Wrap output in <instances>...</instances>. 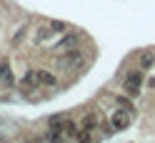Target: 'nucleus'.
I'll return each instance as SVG.
<instances>
[{
	"mask_svg": "<svg viewBox=\"0 0 155 143\" xmlns=\"http://www.w3.org/2000/svg\"><path fill=\"white\" fill-rule=\"evenodd\" d=\"M83 63H85V55H83L80 50H75V48H73V50H68V53L63 55V58H60V65H63V68H68V70L80 68Z\"/></svg>",
	"mask_w": 155,
	"mask_h": 143,
	"instance_id": "f257e3e1",
	"label": "nucleus"
},
{
	"mask_svg": "<svg viewBox=\"0 0 155 143\" xmlns=\"http://www.w3.org/2000/svg\"><path fill=\"white\" fill-rule=\"evenodd\" d=\"M130 121H133V111H128V108H123V111H113V116H110V123H113V128H115V131L128 128V126H130Z\"/></svg>",
	"mask_w": 155,
	"mask_h": 143,
	"instance_id": "f03ea898",
	"label": "nucleus"
},
{
	"mask_svg": "<svg viewBox=\"0 0 155 143\" xmlns=\"http://www.w3.org/2000/svg\"><path fill=\"white\" fill-rule=\"evenodd\" d=\"M140 85H143V73H133V75H128L125 78V83H123V90H125V95H138L140 93Z\"/></svg>",
	"mask_w": 155,
	"mask_h": 143,
	"instance_id": "7ed1b4c3",
	"label": "nucleus"
},
{
	"mask_svg": "<svg viewBox=\"0 0 155 143\" xmlns=\"http://www.w3.org/2000/svg\"><path fill=\"white\" fill-rule=\"evenodd\" d=\"M35 78H38V85H43V88H55V85H58V78H55V73L45 70V68L35 70Z\"/></svg>",
	"mask_w": 155,
	"mask_h": 143,
	"instance_id": "20e7f679",
	"label": "nucleus"
},
{
	"mask_svg": "<svg viewBox=\"0 0 155 143\" xmlns=\"http://www.w3.org/2000/svg\"><path fill=\"white\" fill-rule=\"evenodd\" d=\"M0 78H3V83L8 85V88L15 83V75H13V65H10V60H0Z\"/></svg>",
	"mask_w": 155,
	"mask_h": 143,
	"instance_id": "39448f33",
	"label": "nucleus"
},
{
	"mask_svg": "<svg viewBox=\"0 0 155 143\" xmlns=\"http://www.w3.org/2000/svg\"><path fill=\"white\" fill-rule=\"evenodd\" d=\"M28 33H30V25H28V23H25V25H20V28H18V30L13 33V38H10V48H18V45L25 40V35H28Z\"/></svg>",
	"mask_w": 155,
	"mask_h": 143,
	"instance_id": "423d86ee",
	"label": "nucleus"
},
{
	"mask_svg": "<svg viewBox=\"0 0 155 143\" xmlns=\"http://www.w3.org/2000/svg\"><path fill=\"white\" fill-rule=\"evenodd\" d=\"M98 116H95V113H85L83 116V121H80V128L83 131H98Z\"/></svg>",
	"mask_w": 155,
	"mask_h": 143,
	"instance_id": "0eeeda50",
	"label": "nucleus"
},
{
	"mask_svg": "<svg viewBox=\"0 0 155 143\" xmlns=\"http://www.w3.org/2000/svg\"><path fill=\"white\" fill-rule=\"evenodd\" d=\"M75 43H78V38H75V35H65L63 40L55 45V53H68V50H73Z\"/></svg>",
	"mask_w": 155,
	"mask_h": 143,
	"instance_id": "6e6552de",
	"label": "nucleus"
},
{
	"mask_svg": "<svg viewBox=\"0 0 155 143\" xmlns=\"http://www.w3.org/2000/svg\"><path fill=\"white\" fill-rule=\"evenodd\" d=\"M20 88H23V90H35V88H38L35 70H28V73L23 75V80H20Z\"/></svg>",
	"mask_w": 155,
	"mask_h": 143,
	"instance_id": "1a4fd4ad",
	"label": "nucleus"
},
{
	"mask_svg": "<svg viewBox=\"0 0 155 143\" xmlns=\"http://www.w3.org/2000/svg\"><path fill=\"white\" fill-rule=\"evenodd\" d=\"M153 63H155V53H153V50H145V53L140 55V65H143V68H150Z\"/></svg>",
	"mask_w": 155,
	"mask_h": 143,
	"instance_id": "9d476101",
	"label": "nucleus"
},
{
	"mask_svg": "<svg viewBox=\"0 0 155 143\" xmlns=\"http://www.w3.org/2000/svg\"><path fill=\"white\" fill-rule=\"evenodd\" d=\"M48 30H50V33H65V30H68V25H65L63 20H50Z\"/></svg>",
	"mask_w": 155,
	"mask_h": 143,
	"instance_id": "9b49d317",
	"label": "nucleus"
},
{
	"mask_svg": "<svg viewBox=\"0 0 155 143\" xmlns=\"http://www.w3.org/2000/svg\"><path fill=\"white\" fill-rule=\"evenodd\" d=\"M115 103H118L120 108H128V111H135V106L130 103V98H125V95H115Z\"/></svg>",
	"mask_w": 155,
	"mask_h": 143,
	"instance_id": "f8f14e48",
	"label": "nucleus"
},
{
	"mask_svg": "<svg viewBox=\"0 0 155 143\" xmlns=\"http://www.w3.org/2000/svg\"><path fill=\"white\" fill-rule=\"evenodd\" d=\"M148 85H150V88H155V78H150V80H148Z\"/></svg>",
	"mask_w": 155,
	"mask_h": 143,
	"instance_id": "ddd939ff",
	"label": "nucleus"
}]
</instances>
